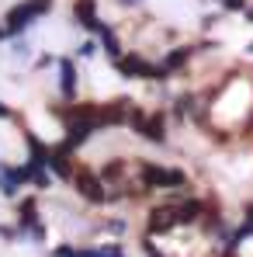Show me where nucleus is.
Instances as JSON below:
<instances>
[{
	"mask_svg": "<svg viewBox=\"0 0 253 257\" xmlns=\"http://www.w3.org/2000/svg\"><path fill=\"white\" fill-rule=\"evenodd\" d=\"M115 66H118V73L128 77V80H132V77H149V80H163V77H167L163 66H149L142 56H118Z\"/></svg>",
	"mask_w": 253,
	"mask_h": 257,
	"instance_id": "f257e3e1",
	"label": "nucleus"
},
{
	"mask_svg": "<svg viewBox=\"0 0 253 257\" xmlns=\"http://www.w3.org/2000/svg\"><path fill=\"white\" fill-rule=\"evenodd\" d=\"M45 11H49V0H25V4H18V7L7 11V28L18 32V28H25L28 21H35L39 14H45Z\"/></svg>",
	"mask_w": 253,
	"mask_h": 257,
	"instance_id": "f03ea898",
	"label": "nucleus"
},
{
	"mask_svg": "<svg viewBox=\"0 0 253 257\" xmlns=\"http://www.w3.org/2000/svg\"><path fill=\"white\" fill-rule=\"evenodd\" d=\"M142 181H146L149 188H170V184H184V174L167 171V167H153V164H142Z\"/></svg>",
	"mask_w": 253,
	"mask_h": 257,
	"instance_id": "7ed1b4c3",
	"label": "nucleus"
},
{
	"mask_svg": "<svg viewBox=\"0 0 253 257\" xmlns=\"http://www.w3.org/2000/svg\"><path fill=\"white\" fill-rule=\"evenodd\" d=\"M125 115H128V101H125V97H118V101L101 104L94 122H97V125H111V122H125Z\"/></svg>",
	"mask_w": 253,
	"mask_h": 257,
	"instance_id": "20e7f679",
	"label": "nucleus"
},
{
	"mask_svg": "<svg viewBox=\"0 0 253 257\" xmlns=\"http://www.w3.org/2000/svg\"><path fill=\"white\" fill-rule=\"evenodd\" d=\"M77 188H80V195L90 198V202H104V198H108L104 188H101V181H97L94 174H80V177H77Z\"/></svg>",
	"mask_w": 253,
	"mask_h": 257,
	"instance_id": "39448f33",
	"label": "nucleus"
},
{
	"mask_svg": "<svg viewBox=\"0 0 253 257\" xmlns=\"http://www.w3.org/2000/svg\"><path fill=\"white\" fill-rule=\"evenodd\" d=\"M180 222V215H177V209H156L153 212V219H149V229H170V226H177Z\"/></svg>",
	"mask_w": 253,
	"mask_h": 257,
	"instance_id": "423d86ee",
	"label": "nucleus"
},
{
	"mask_svg": "<svg viewBox=\"0 0 253 257\" xmlns=\"http://www.w3.org/2000/svg\"><path fill=\"white\" fill-rule=\"evenodd\" d=\"M73 11H77V21H80L84 28H97V32H101V21L94 18V0H77Z\"/></svg>",
	"mask_w": 253,
	"mask_h": 257,
	"instance_id": "0eeeda50",
	"label": "nucleus"
},
{
	"mask_svg": "<svg viewBox=\"0 0 253 257\" xmlns=\"http://www.w3.org/2000/svg\"><path fill=\"white\" fill-rule=\"evenodd\" d=\"M90 132H94V122H80V125H73V128H70V136H66V150H77L80 143H87Z\"/></svg>",
	"mask_w": 253,
	"mask_h": 257,
	"instance_id": "6e6552de",
	"label": "nucleus"
},
{
	"mask_svg": "<svg viewBox=\"0 0 253 257\" xmlns=\"http://www.w3.org/2000/svg\"><path fill=\"white\" fill-rule=\"evenodd\" d=\"M28 150H32V171H39L42 164H49V150L42 146V139L28 136Z\"/></svg>",
	"mask_w": 253,
	"mask_h": 257,
	"instance_id": "1a4fd4ad",
	"label": "nucleus"
},
{
	"mask_svg": "<svg viewBox=\"0 0 253 257\" xmlns=\"http://www.w3.org/2000/svg\"><path fill=\"white\" fill-rule=\"evenodd\" d=\"M146 139H153V143H163V115H153L149 122H142V128H139Z\"/></svg>",
	"mask_w": 253,
	"mask_h": 257,
	"instance_id": "9d476101",
	"label": "nucleus"
},
{
	"mask_svg": "<svg viewBox=\"0 0 253 257\" xmlns=\"http://www.w3.org/2000/svg\"><path fill=\"white\" fill-rule=\"evenodd\" d=\"M73 87H77V73H73V63H66V59H63V94L70 97V94H73Z\"/></svg>",
	"mask_w": 253,
	"mask_h": 257,
	"instance_id": "9b49d317",
	"label": "nucleus"
},
{
	"mask_svg": "<svg viewBox=\"0 0 253 257\" xmlns=\"http://www.w3.org/2000/svg\"><path fill=\"white\" fill-rule=\"evenodd\" d=\"M49 167L59 174V177H70V160H66V153H52V157H49Z\"/></svg>",
	"mask_w": 253,
	"mask_h": 257,
	"instance_id": "f8f14e48",
	"label": "nucleus"
},
{
	"mask_svg": "<svg viewBox=\"0 0 253 257\" xmlns=\"http://www.w3.org/2000/svg\"><path fill=\"white\" fill-rule=\"evenodd\" d=\"M187 56H191V49H177V52H170L167 63H163V70H177V66H184Z\"/></svg>",
	"mask_w": 253,
	"mask_h": 257,
	"instance_id": "ddd939ff",
	"label": "nucleus"
},
{
	"mask_svg": "<svg viewBox=\"0 0 253 257\" xmlns=\"http://www.w3.org/2000/svg\"><path fill=\"white\" fill-rule=\"evenodd\" d=\"M101 32H104V45H108V52H111V59H118V56H122V45H118V39H115V35H111L108 28H101Z\"/></svg>",
	"mask_w": 253,
	"mask_h": 257,
	"instance_id": "4468645a",
	"label": "nucleus"
},
{
	"mask_svg": "<svg viewBox=\"0 0 253 257\" xmlns=\"http://www.w3.org/2000/svg\"><path fill=\"white\" fill-rule=\"evenodd\" d=\"M122 174H125V164H122V160H115V164L104 167V177H122Z\"/></svg>",
	"mask_w": 253,
	"mask_h": 257,
	"instance_id": "2eb2a0df",
	"label": "nucleus"
},
{
	"mask_svg": "<svg viewBox=\"0 0 253 257\" xmlns=\"http://www.w3.org/2000/svg\"><path fill=\"white\" fill-rule=\"evenodd\" d=\"M94 49H97V45H94V42H84V45H80V49H77V52H80V56H94Z\"/></svg>",
	"mask_w": 253,
	"mask_h": 257,
	"instance_id": "dca6fc26",
	"label": "nucleus"
},
{
	"mask_svg": "<svg viewBox=\"0 0 253 257\" xmlns=\"http://www.w3.org/2000/svg\"><path fill=\"white\" fill-rule=\"evenodd\" d=\"M56 257H80V254H77V250H70V247H59V250H56Z\"/></svg>",
	"mask_w": 253,
	"mask_h": 257,
	"instance_id": "f3484780",
	"label": "nucleus"
},
{
	"mask_svg": "<svg viewBox=\"0 0 253 257\" xmlns=\"http://www.w3.org/2000/svg\"><path fill=\"white\" fill-rule=\"evenodd\" d=\"M225 7H243V0H222Z\"/></svg>",
	"mask_w": 253,
	"mask_h": 257,
	"instance_id": "a211bd4d",
	"label": "nucleus"
},
{
	"mask_svg": "<svg viewBox=\"0 0 253 257\" xmlns=\"http://www.w3.org/2000/svg\"><path fill=\"white\" fill-rule=\"evenodd\" d=\"M7 115H11V108H4V104H0V118H7Z\"/></svg>",
	"mask_w": 253,
	"mask_h": 257,
	"instance_id": "6ab92c4d",
	"label": "nucleus"
},
{
	"mask_svg": "<svg viewBox=\"0 0 253 257\" xmlns=\"http://www.w3.org/2000/svg\"><path fill=\"white\" fill-rule=\"evenodd\" d=\"M0 39H4V28H0Z\"/></svg>",
	"mask_w": 253,
	"mask_h": 257,
	"instance_id": "aec40b11",
	"label": "nucleus"
}]
</instances>
